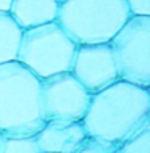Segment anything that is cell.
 <instances>
[{
	"mask_svg": "<svg viewBox=\"0 0 150 153\" xmlns=\"http://www.w3.org/2000/svg\"><path fill=\"white\" fill-rule=\"evenodd\" d=\"M150 116L149 89L118 79L90 94V102L82 118L87 135L121 143Z\"/></svg>",
	"mask_w": 150,
	"mask_h": 153,
	"instance_id": "6da1fadb",
	"label": "cell"
},
{
	"mask_svg": "<svg viewBox=\"0 0 150 153\" xmlns=\"http://www.w3.org/2000/svg\"><path fill=\"white\" fill-rule=\"evenodd\" d=\"M44 123L40 79L18 60L0 63V132L29 135Z\"/></svg>",
	"mask_w": 150,
	"mask_h": 153,
	"instance_id": "7a4b0ae2",
	"label": "cell"
},
{
	"mask_svg": "<svg viewBox=\"0 0 150 153\" xmlns=\"http://www.w3.org/2000/svg\"><path fill=\"white\" fill-rule=\"evenodd\" d=\"M131 16L126 0H60L55 21L78 45L105 44Z\"/></svg>",
	"mask_w": 150,
	"mask_h": 153,
	"instance_id": "3957f363",
	"label": "cell"
},
{
	"mask_svg": "<svg viewBox=\"0 0 150 153\" xmlns=\"http://www.w3.org/2000/svg\"><path fill=\"white\" fill-rule=\"evenodd\" d=\"M78 44L57 21L23 29L16 60L39 79L71 71Z\"/></svg>",
	"mask_w": 150,
	"mask_h": 153,
	"instance_id": "277c9868",
	"label": "cell"
},
{
	"mask_svg": "<svg viewBox=\"0 0 150 153\" xmlns=\"http://www.w3.org/2000/svg\"><path fill=\"white\" fill-rule=\"evenodd\" d=\"M108 44L119 79L150 89V16L131 15Z\"/></svg>",
	"mask_w": 150,
	"mask_h": 153,
	"instance_id": "5b68a950",
	"label": "cell"
},
{
	"mask_svg": "<svg viewBox=\"0 0 150 153\" xmlns=\"http://www.w3.org/2000/svg\"><path fill=\"white\" fill-rule=\"evenodd\" d=\"M90 102V92L71 71L40 79V105L47 119L82 121Z\"/></svg>",
	"mask_w": 150,
	"mask_h": 153,
	"instance_id": "8992f818",
	"label": "cell"
},
{
	"mask_svg": "<svg viewBox=\"0 0 150 153\" xmlns=\"http://www.w3.org/2000/svg\"><path fill=\"white\" fill-rule=\"evenodd\" d=\"M71 73L90 94L119 79L110 44L78 45L73 58Z\"/></svg>",
	"mask_w": 150,
	"mask_h": 153,
	"instance_id": "52a82bcc",
	"label": "cell"
},
{
	"mask_svg": "<svg viewBox=\"0 0 150 153\" xmlns=\"http://www.w3.org/2000/svg\"><path fill=\"white\" fill-rule=\"evenodd\" d=\"M87 139L82 121L47 119L36 132L40 153H76Z\"/></svg>",
	"mask_w": 150,
	"mask_h": 153,
	"instance_id": "ba28073f",
	"label": "cell"
},
{
	"mask_svg": "<svg viewBox=\"0 0 150 153\" xmlns=\"http://www.w3.org/2000/svg\"><path fill=\"white\" fill-rule=\"evenodd\" d=\"M8 13L21 29L40 26L57 19L58 0H13Z\"/></svg>",
	"mask_w": 150,
	"mask_h": 153,
	"instance_id": "9c48e42d",
	"label": "cell"
},
{
	"mask_svg": "<svg viewBox=\"0 0 150 153\" xmlns=\"http://www.w3.org/2000/svg\"><path fill=\"white\" fill-rule=\"evenodd\" d=\"M21 32L10 13H0V63L16 60Z\"/></svg>",
	"mask_w": 150,
	"mask_h": 153,
	"instance_id": "30bf717a",
	"label": "cell"
},
{
	"mask_svg": "<svg viewBox=\"0 0 150 153\" xmlns=\"http://www.w3.org/2000/svg\"><path fill=\"white\" fill-rule=\"evenodd\" d=\"M0 153H40L36 134H0Z\"/></svg>",
	"mask_w": 150,
	"mask_h": 153,
	"instance_id": "8fae6325",
	"label": "cell"
},
{
	"mask_svg": "<svg viewBox=\"0 0 150 153\" xmlns=\"http://www.w3.org/2000/svg\"><path fill=\"white\" fill-rule=\"evenodd\" d=\"M116 153H150V116L136 132L119 143Z\"/></svg>",
	"mask_w": 150,
	"mask_h": 153,
	"instance_id": "7c38bea8",
	"label": "cell"
},
{
	"mask_svg": "<svg viewBox=\"0 0 150 153\" xmlns=\"http://www.w3.org/2000/svg\"><path fill=\"white\" fill-rule=\"evenodd\" d=\"M118 143L108 142L105 139L87 135V139L82 142V145L78 148L76 153H116Z\"/></svg>",
	"mask_w": 150,
	"mask_h": 153,
	"instance_id": "4fadbf2b",
	"label": "cell"
},
{
	"mask_svg": "<svg viewBox=\"0 0 150 153\" xmlns=\"http://www.w3.org/2000/svg\"><path fill=\"white\" fill-rule=\"evenodd\" d=\"M131 15L150 16V0H126Z\"/></svg>",
	"mask_w": 150,
	"mask_h": 153,
	"instance_id": "5bb4252c",
	"label": "cell"
},
{
	"mask_svg": "<svg viewBox=\"0 0 150 153\" xmlns=\"http://www.w3.org/2000/svg\"><path fill=\"white\" fill-rule=\"evenodd\" d=\"M13 0H0V13H8Z\"/></svg>",
	"mask_w": 150,
	"mask_h": 153,
	"instance_id": "9a60e30c",
	"label": "cell"
},
{
	"mask_svg": "<svg viewBox=\"0 0 150 153\" xmlns=\"http://www.w3.org/2000/svg\"><path fill=\"white\" fill-rule=\"evenodd\" d=\"M149 92H150V89H149Z\"/></svg>",
	"mask_w": 150,
	"mask_h": 153,
	"instance_id": "2e32d148",
	"label": "cell"
},
{
	"mask_svg": "<svg viewBox=\"0 0 150 153\" xmlns=\"http://www.w3.org/2000/svg\"><path fill=\"white\" fill-rule=\"evenodd\" d=\"M58 2H60V0H58Z\"/></svg>",
	"mask_w": 150,
	"mask_h": 153,
	"instance_id": "e0dca14e",
	"label": "cell"
},
{
	"mask_svg": "<svg viewBox=\"0 0 150 153\" xmlns=\"http://www.w3.org/2000/svg\"><path fill=\"white\" fill-rule=\"evenodd\" d=\"M0 134H2V132H0Z\"/></svg>",
	"mask_w": 150,
	"mask_h": 153,
	"instance_id": "ac0fdd59",
	"label": "cell"
}]
</instances>
